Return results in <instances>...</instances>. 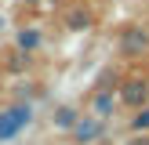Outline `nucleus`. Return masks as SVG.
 <instances>
[{
	"instance_id": "obj_2",
	"label": "nucleus",
	"mask_w": 149,
	"mask_h": 145,
	"mask_svg": "<svg viewBox=\"0 0 149 145\" xmlns=\"http://www.w3.org/2000/svg\"><path fill=\"white\" fill-rule=\"evenodd\" d=\"M120 98L127 102V105H146L149 102V84L146 80H127V84L120 87Z\"/></svg>"
},
{
	"instance_id": "obj_7",
	"label": "nucleus",
	"mask_w": 149,
	"mask_h": 145,
	"mask_svg": "<svg viewBox=\"0 0 149 145\" xmlns=\"http://www.w3.org/2000/svg\"><path fill=\"white\" fill-rule=\"evenodd\" d=\"M95 113H98V116H109V113H113V98H109L106 91L95 94Z\"/></svg>"
},
{
	"instance_id": "obj_4",
	"label": "nucleus",
	"mask_w": 149,
	"mask_h": 145,
	"mask_svg": "<svg viewBox=\"0 0 149 145\" xmlns=\"http://www.w3.org/2000/svg\"><path fill=\"white\" fill-rule=\"evenodd\" d=\"M73 130H77L80 142H95V138L102 134V120H77V127H73Z\"/></svg>"
},
{
	"instance_id": "obj_11",
	"label": "nucleus",
	"mask_w": 149,
	"mask_h": 145,
	"mask_svg": "<svg viewBox=\"0 0 149 145\" xmlns=\"http://www.w3.org/2000/svg\"><path fill=\"white\" fill-rule=\"evenodd\" d=\"M0 29H4V18H0Z\"/></svg>"
},
{
	"instance_id": "obj_1",
	"label": "nucleus",
	"mask_w": 149,
	"mask_h": 145,
	"mask_svg": "<svg viewBox=\"0 0 149 145\" xmlns=\"http://www.w3.org/2000/svg\"><path fill=\"white\" fill-rule=\"evenodd\" d=\"M29 105H15V109H4L0 113V142H11V138L22 134V127L29 123Z\"/></svg>"
},
{
	"instance_id": "obj_3",
	"label": "nucleus",
	"mask_w": 149,
	"mask_h": 145,
	"mask_svg": "<svg viewBox=\"0 0 149 145\" xmlns=\"http://www.w3.org/2000/svg\"><path fill=\"white\" fill-rule=\"evenodd\" d=\"M120 47L127 51V55H142V51L149 47V33H146V29H127L124 40H120Z\"/></svg>"
},
{
	"instance_id": "obj_9",
	"label": "nucleus",
	"mask_w": 149,
	"mask_h": 145,
	"mask_svg": "<svg viewBox=\"0 0 149 145\" xmlns=\"http://www.w3.org/2000/svg\"><path fill=\"white\" fill-rule=\"evenodd\" d=\"M131 127H135L138 134H142V130H149V109H142V113H138L135 120H131Z\"/></svg>"
},
{
	"instance_id": "obj_5",
	"label": "nucleus",
	"mask_w": 149,
	"mask_h": 145,
	"mask_svg": "<svg viewBox=\"0 0 149 145\" xmlns=\"http://www.w3.org/2000/svg\"><path fill=\"white\" fill-rule=\"evenodd\" d=\"M18 47H22V51L40 47V33H36V29H22V33H18Z\"/></svg>"
},
{
	"instance_id": "obj_6",
	"label": "nucleus",
	"mask_w": 149,
	"mask_h": 145,
	"mask_svg": "<svg viewBox=\"0 0 149 145\" xmlns=\"http://www.w3.org/2000/svg\"><path fill=\"white\" fill-rule=\"evenodd\" d=\"M77 120H80V116L73 113V109H58V113H55V123H58V127H62V130L77 127Z\"/></svg>"
},
{
	"instance_id": "obj_8",
	"label": "nucleus",
	"mask_w": 149,
	"mask_h": 145,
	"mask_svg": "<svg viewBox=\"0 0 149 145\" xmlns=\"http://www.w3.org/2000/svg\"><path fill=\"white\" fill-rule=\"evenodd\" d=\"M87 26H91L87 11H69V29H87Z\"/></svg>"
},
{
	"instance_id": "obj_10",
	"label": "nucleus",
	"mask_w": 149,
	"mask_h": 145,
	"mask_svg": "<svg viewBox=\"0 0 149 145\" xmlns=\"http://www.w3.org/2000/svg\"><path fill=\"white\" fill-rule=\"evenodd\" d=\"M131 145H149V138H135V142H131Z\"/></svg>"
}]
</instances>
